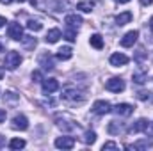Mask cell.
<instances>
[{
  "instance_id": "1",
  "label": "cell",
  "mask_w": 153,
  "mask_h": 151,
  "mask_svg": "<svg viewBox=\"0 0 153 151\" xmlns=\"http://www.w3.org/2000/svg\"><path fill=\"white\" fill-rule=\"evenodd\" d=\"M61 100H62L64 103H68V105H73V107H75V105H82V103L87 100V94H85V91L78 89L76 85L68 84V85H64V87H62Z\"/></svg>"
},
{
  "instance_id": "2",
  "label": "cell",
  "mask_w": 153,
  "mask_h": 151,
  "mask_svg": "<svg viewBox=\"0 0 153 151\" xmlns=\"http://www.w3.org/2000/svg\"><path fill=\"white\" fill-rule=\"evenodd\" d=\"M55 124L62 130V132H76V130H80V124L76 123L75 119L70 115V114H55Z\"/></svg>"
},
{
  "instance_id": "3",
  "label": "cell",
  "mask_w": 153,
  "mask_h": 151,
  "mask_svg": "<svg viewBox=\"0 0 153 151\" xmlns=\"http://www.w3.org/2000/svg\"><path fill=\"white\" fill-rule=\"evenodd\" d=\"M20 64H22V55H20L18 52L11 50V52L5 53V61H4L5 70H11V71H13V70H16Z\"/></svg>"
},
{
  "instance_id": "4",
  "label": "cell",
  "mask_w": 153,
  "mask_h": 151,
  "mask_svg": "<svg viewBox=\"0 0 153 151\" xmlns=\"http://www.w3.org/2000/svg\"><path fill=\"white\" fill-rule=\"evenodd\" d=\"M125 87H126L125 85V80L119 78V76H112V78H109L105 82V89L107 91H112V93H123Z\"/></svg>"
},
{
  "instance_id": "5",
  "label": "cell",
  "mask_w": 153,
  "mask_h": 151,
  "mask_svg": "<svg viewBox=\"0 0 153 151\" xmlns=\"http://www.w3.org/2000/svg\"><path fill=\"white\" fill-rule=\"evenodd\" d=\"M38 64L41 66V70H45V71H52V70L55 68L53 55H52V53H48V52L41 53V55L38 57Z\"/></svg>"
},
{
  "instance_id": "6",
  "label": "cell",
  "mask_w": 153,
  "mask_h": 151,
  "mask_svg": "<svg viewBox=\"0 0 153 151\" xmlns=\"http://www.w3.org/2000/svg\"><path fill=\"white\" fill-rule=\"evenodd\" d=\"M112 110V105L107 101V100H96L93 103V112L98 114V115H105Z\"/></svg>"
},
{
  "instance_id": "7",
  "label": "cell",
  "mask_w": 153,
  "mask_h": 151,
  "mask_svg": "<svg viewBox=\"0 0 153 151\" xmlns=\"http://www.w3.org/2000/svg\"><path fill=\"white\" fill-rule=\"evenodd\" d=\"M148 126H150V121L144 119V117H141V119H137L126 132H128V133H141V132H148Z\"/></svg>"
},
{
  "instance_id": "8",
  "label": "cell",
  "mask_w": 153,
  "mask_h": 151,
  "mask_svg": "<svg viewBox=\"0 0 153 151\" xmlns=\"http://www.w3.org/2000/svg\"><path fill=\"white\" fill-rule=\"evenodd\" d=\"M7 36L14 41H22L23 39V29L20 23H9L7 27Z\"/></svg>"
},
{
  "instance_id": "9",
  "label": "cell",
  "mask_w": 153,
  "mask_h": 151,
  "mask_svg": "<svg viewBox=\"0 0 153 151\" xmlns=\"http://www.w3.org/2000/svg\"><path fill=\"white\" fill-rule=\"evenodd\" d=\"M11 126L14 128V130H27L29 128V119L23 115V114H18V115H14L13 117V121H11Z\"/></svg>"
},
{
  "instance_id": "10",
  "label": "cell",
  "mask_w": 153,
  "mask_h": 151,
  "mask_svg": "<svg viewBox=\"0 0 153 151\" xmlns=\"http://www.w3.org/2000/svg\"><path fill=\"white\" fill-rule=\"evenodd\" d=\"M111 112H114L116 115H121V117H126V115H130L134 112V105H130V103H117L116 107H112Z\"/></svg>"
},
{
  "instance_id": "11",
  "label": "cell",
  "mask_w": 153,
  "mask_h": 151,
  "mask_svg": "<svg viewBox=\"0 0 153 151\" xmlns=\"http://www.w3.org/2000/svg\"><path fill=\"white\" fill-rule=\"evenodd\" d=\"M137 38H139V32H137V30H130V32H126V34L121 38L119 44H121V46H125V48H130V46H134V44H135Z\"/></svg>"
},
{
  "instance_id": "12",
  "label": "cell",
  "mask_w": 153,
  "mask_h": 151,
  "mask_svg": "<svg viewBox=\"0 0 153 151\" xmlns=\"http://www.w3.org/2000/svg\"><path fill=\"white\" fill-rule=\"evenodd\" d=\"M41 85H43V93L45 94H52V93H55L59 89V82L55 78H45L41 82Z\"/></svg>"
},
{
  "instance_id": "13",
  "label": "cell",
  "mask_w": 153,
  "mask_h": 151,
  "mask_svg": "<svg viewBox=\"0 0 153 151\" xmlns=\"http://www.w3.org/2000/svg\"><path fill=\"white\" fill-rule=\"evenodd\" d=\"M53 144H55V148H59V150H71V148L75 146V139H73V137H57Z\"/></svg>"
},
{
  "instance_id": "14",
  "label": "cell",
  "mask_w": 153,
  "mask_h": 151,
  "mask_svg": "<svg viewBox=\"0 0 153 151\" xmlns=\"http://www.w3.org/2000/svg\"><path fill=\"white\" fill-rule=\"evenodd\" d=\"M128 61H130V59H128V57H126L125 53H119V52H117V53H112V55L109 57V62H111L112 66H116V68H119V66H125V64H128Z\"/></svg>"
},
{
  "instance_id": "15",
  "label": "cell",
  "mask_w": 153,
  "mask_h": 151,
  "mask_svg": "<svg viewBox=\"0 0 153 151\" xmlns=\"http://www.w3.org/2000/svg\"><path fill=\"white\" fill-rule=\"evenodd\" d=\"M107 132L111 133V135H117V133H123L125 132V123H121V121H111L109 123V126H107Z\"/></svg>"
},
{
  "instance_id": "16",
  "label": "cell",
  "mask_w": 153,
  "mask_h": 151,
  "mask_svg": "<svg viewBox=\"0 0 153 151\" xmlns=\"http://www.w3.org/2000/svg\"><path fill=\"white\" fill-rule=\"evenodd\" d=\"M64 21H66L68 27H73V29H78V27L84 23L82 16H78V14H68V16L64 18Z\"/></svg>"
},
{
  "instance_id": "17",
  "label": "cell",
  "mask_w": 153,
  "mask_h": 151,
  "mask_svg": "<svg viewBox=\"0 0 153 151\" xmlns=\"http://www.w3.org/2000/svg\"><path fill=\"white\" fill-rule=\"evenodd\" d=\"M132 13L130 11H125V13H121V14H117L116 16V25L117 27H123V25H126V23H130L132 21Z\"/></svg>"
},
{
  "instance_id": "18",
  "label": "cell",
  "mask_w": 153,
  "mask_h": 151,
  "mask_svg": "<svg viewBox=\"0 0 153 151\" xmlns=\"http://www.w3.org/2000/svg\"><path fill=\"white\" fill-rule=\"evenodd\" d=\"M126 150H150L153 148V142L152 141H137V142H134V144H128V146H125Z\"/></svg>"
},
{
  "instance_id": "19",
  "label": "cell",
  "mask_w": 153,
  "mask_h": 151,
  "mask_svg": "<svg viewBox=\"0 0 153 151\" xmlns=\"http://www.w3.org/2000/svg\"><path fill=\"white\" fill-rule=\"evenodd\" d=\"M71 57H73V50H71V46H62V48L57 50V59H61V61H68V59H71Z\"/></svg>"
},
{
  "instance_id": "20",
  "label": "cell",
  "mask_w": 153,
  "mask_h": 151,
  "mask_svg": "<svg viewBox=\"0 0 153 151\" xmlns=\"http://www.w3.org/2000/svg\"><path fill=\"white\" fill-rule=\"evenodd\" d=\"M61 30L59 29H52V30H48V34H46V38H45V41L46 43H57L59 39H61Z\"/></svg>"
},
{
  "instance_id": "21",
  "label": "cell",
  "mask_w": 153,
  "mask_h": 151,
  "mask_svg": "<svg viewBox=\"0 0 153 151\" xmlns=\"http://www.w3.org/2000/svg\"><path fill=\"white\" fill-rule=\"evenodd\" d=\"M132 78H134V82H135L137 85H143V84H146V80H148V71H135V73L132 75Z\"/></svg>"
},
{
  "instance_id": "22",
  "label": "cell",
  "mask_w": 153,
  "mask_h": 151,
  "mask_svg": "<svg viewBox=\"0 0 153 151\" xmlns=\"http://www.w3.org/2000/svg\"><path fill=\"white\" fill-rule=\"evenodd\" d=\"M76 9H80V11H84V13H91V11L94 9V2H91V0H82V2L76 4Z\"/></svg>"
},
{
  "instance_id": "23",
  "label": "cell",
  "mask_w": 153,
  "mask_h": 151,
  "mask_svg": "<svg viewBox=\"0 0 153 151\" xmlns=\"http://www.w3.org/2000/svg\"><path fill=\"white\" fill-rule=\"evenodd\" d=\"M89 43H91V46H94L96 50H102V48H103V38H102L100 34H93V36L89 38Z\"/></svg>"
},
{
  "instance_id": "24",
  "label": "cell",
  "mask_w": 153,
  "mask_h": 151,
  "mask_svg": "<svg viewBox=\"0 0 153 151\" xmlns=\"http://www.w3.org/2000/svg\"><path fill=\"white\" fill-rule=\"evenodd\" d=\"M94 141H96V133L91 132V130H87V132L82 135V142H84V144H94Z\"/></svg>"
},
{
  "instance_id": "25",
  "label": "cell",
  "mask_w": 153,
  "mask_h": 151,
  "mask_svg": "<svg viewBox=\"0 0 153 151\" xmlns=\"http://www.w3.org/2000/svg\"><path fill=\"white\" fill-rule=\"evenodd\" d=\"M27 29H29V30H34V32H39V30L43 29V23H41L39 20H29V21H27Z\"/></svg>"
},
{
  "instance_id": "26",
  "label": "cell",
  "mask_w": 153,
  "mask_h": 151,
  "mask_svg": "<svg viewBox=\"0 0 153 151\" xmlns=\"http://www.w3.org/2000/svg\"><path fill=\"white\" fill-rule=\"evenodd\" d=\"M4 98H5V101H9V103H16V101L20 100V96H18L14 91H5V93H4Z\"/></svg>"
},
{
  "instance_id": "27",
  "label": "cell",
  "mask_w": 153,
  "mask_h": 151,
  "mask_svg": "<svg viewBox=\"0 0 153 151\" xmlns=\"http://www.w3.org/2000/svg\"><path fill=\"white\" fill-rule=\"evenodd\" d=\"M9 148H11V150H23V148H25V141H23V139H13V141L9 142Z\"/></svg>"
},
{
  "instance_id": "28",
  "label": "cell",
  "mask_w": 153,
  "mask_h": 151,
  "mask_svg": "<svg viewBox=\"0 0 153 151\" xmlns=\"http://www.w3.org/2000/svg\"><path fill=\"white\" fill-rule=\"evenodd\" d=\"M64 38L68 39L70 43H73V41H76V30L73 29V27H68V29L64 30Z\"/></svg>"
},
{
  "instance_id": "29",
  "label": "cell",
  "mask_w": 153,
  "mask_h": 151,
  "mask_svg": "<svg viewBox=\"0 0 153 151\" xmlns=\"http://www.w3.org/2000/svg\"><path fill=\"white\" fill-rule=\"evenodd\" d=\"M137 98L141 101H150V100H153V93H150V91H139L137 93Z\"/></svg>"
},
{
  "instance_id": "30",
  "label": "cell",
  "mask_w": 153,
  "mask_h": 151,
  "mask_svg": "<svg viewBox=\"0 0 153 151\" xmlns=\"http://www.w3.org/2000/svg\"><path fill=\"white\" fill-rule=\"evenodd\" d=\"M102 150H119V146L116 144V142H112V141H109V142H105L103 146H102Z\"/></svg>"
},
{
  "instance_id": "31",
  "label": "cell",
  "mask_w": 153,
  "mask_h": 151,
  "mask_svg": "<svg viewBox=\"0 0 153 151\" xmlns=\"http://www.w3.org/2000/svg\"><path fill=\"white\" fill-rule=\"evenodd\" d=\"M32 80H34V82H43V80H45V78H43V76H41V71H32Z\"/></svg>"
},
{
  "instance_id": "32",
  "label": "cell",
  "mask_w": 153,
  "mask_h": 151,
  "mask_svg": "<svg viewBox=\"0 0 153 151\" xmlns=\"http://www.w3.org/2000/svg\"><path fill=\"white\" fill-rule=\"evenodd\" d=\"M5 117H7V112H5L4 109H0V123H4V121H5Z\"/></svg>"
},
{
  "instance_id": "33",
  "label": "cell",
  "mask_w": 153,
  "mask_h": 151,
  "mask_svg": "<svg viewBox=\"0 0 153 151\" xmlns=\"http://www.w3.org/2000/svg\"><path fill=\"white\" fill-rule=\"evenodd\" d=\"M43 105L45 107H48V105L50 107H55V100H46V101H43Z\"/></svg>"
},
{
  "instance_id": "34",
  "label": "cell",
  "mask_w": 153,
  "mask_h": 151,
  "mask_svg": "<svg viewBox=\"0 0 153 151\" xmlns=\"http://www.w3.org/2000/svg\"><path fill=\"white\" fill-rule=\"evenodd\" d=\"M5 23H7V20H5V18H4V16H0V29H2V27H4V25H5Z\"/></svg>"
},
{
  "instance_id": "35",
  "label": "cell",
  "mask_w": 153,
  "mask_h": 151,
  "mask_svg": "<svg viewBox=\"0 0 153 151\" xmlns=\"http://www.w3.org/2000/svg\"><path fill=\"white\" fill-rule=\"evenodd\" d=\"M4 146H5V137L0 135V148H4Z\"/></svg>"
},
{
  "instance_id": "36",
  "label": "cell",
  "mask_w": 153,
  "mask_h": 151,
  "mask_svg": "<svg viewBox=\"0 0 153 151\" xmlns=\"http://www.w3.org/2000/svg\"><path fill=\"white\" fill-rule=\"evenodd\" d=\"M152 2H153V0H141V4H143V5H150Z\"/></svg>"
},
{
  "instance_id": "37",
  "label": "cell",
  "mask_w": 153,
  "mask_h": 151,
  "mask_svg": "<svg viewBox=\"0 0 153 151\" xmlns=\"http://www.w3.org/2000/svg\"><path fill=\"white\" fill-rule=\"evenodd\" d=\"M11 2H13V0H0V4H5V5H9Z\"/></svg>"
},
{
  "instance_id": "38",
  "label": "cell",
  "mask_w": 153,
  "mask_h": 151,
  "mask_svg": "<svg viewBox=\"0 0 153 151\" xmlns=\"http://www.w3.org/2000/svg\"><path fill=\"white\" fill-rule=\"evenodd\" d=\"M150 29H152V32H153V16L150 18Z\"/></svg>"
},
{
  "instance_id": "39",
  "label": "cell",
  "mask_w": 153,
  "mask_h": 151,
  "mask_svg": "<svg viewBox=\"0 0 153 151\" xmlns=\"http://www.w3.org/2000/svg\"><path fill=\"white\" fill-rule=\"evenodd\" d=\"M117 4H126V2H130V0H116Z\"/></svg>"
},
{
  "instance_id": "40",
  "label": "cell",
  "mask_w": 153,
  "mask_h": 151,
  "mask_svg": "<svg viewBox=\"0 0 153 151\" xmlns=\"http://www.w3.org/2000/svg\"><path fill=\"white\" fill-rule=\"evenodd\" d=\"M2 76H4V70L0 68V80H2Z\"/></svg>"
},
{
  "instance_id": "41",
  "label": "cell",
  "mask_w": 153,
  "mask_h": 151,
  "mask_svg": "<svg viewBox=\"0 0 153 151\" xmlns=\"http://www.w3.org/2000/svg\"><path fill=\"white\" fill-rule=\"evenodd\" d=\"M2 52H4V44L0 43V53H2Z\"/></svg>"
},
{
  "instance_id": "42",
  "label": "cell",
  "mask_w": 153,
  "mask_h": 151,
  "mask_svg": "<svg viewBox=\"0 0 153 151\" xmlns=\"http://www.w3.org/2000/svg\"><path fill=\"white\" fill-rule=\"evenodd\" d=\"M16 2H20V4H23V2H27V0H16Z\"/></svg>"
},
{
  "instance_id": "43",
  "label": "cell",
  "mask_w": 153,
  "mask_h": 151,
  "mask_svg": "<svg viewBox=\"0 0 153 151\" xmlns=\"http://www.w3.org/2000/svg\"><path fill=\"white\" fill-rule=\"evenodd\" d=\"M152 126H153V123H152Z\"/></svg>"
}]
</instances>
